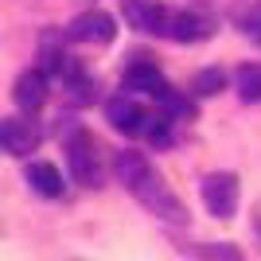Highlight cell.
<instances>
[{
    "mask_svg": "<svg viewBox=\"0 0 261 261\" xmlns=\"http://www.w3.org/2000/svg\"><path fill=\"white\" fill-rule=\"evenodd\" d=\"M113 175H117L121 187H125L144 211H152L156 218H164V222H187V207L179 203V195L164 184V175L156 172L141 152H129V148H125V152H113Z\"/></svg>",
    "mask_w": 261,
    "mask_h": 261,
    "instance_id": "obj_1",
    "label": "cell"
},
{
    "mask_svg": "<svg viewBox=\"0 0 261 261\" xmlns=\"http://www.w3.org/2000/svg\"><path fill=\"white\" fill-rule=\"evenodd\" d=\"M66 164H70V175H74V184L82 187H101L106 184V148L94 133L86 129H66Z\"/></svg>",
    "mask_w": 261,
    "mask_h": 261,
    "instance_id": "obj_2",
    "label": "cell"
},
{
    "mask_svg": "<svg viewBox=\"0 0 261 261\" xmlns=\"http://www.w3.org/2000/svg\"><path fill=\"white\" fill-rule=\"evenodd\" d=\"M238 175L234 172H211L207 179H203V203H207V211L215 218H234L238 215Z\"/></svg>",
    "mask_w": 261,
    "mask_h": 261,
    "instance_id": "obj_3",
    "label": "cell"
},
{
    "mask_svg": "<svg viewBox=\"0 0 261 261\" xmlns=\"http://www.w3.org/2000/svg\"><path fill=\"white\" fill-rule=\"evenodd\" d=\"M121 16L141 35H168V20H172V12L160 0H121Z\"/></svg>",
    "mask_w": 261,
    "mask_h": 261,
    "instance_id": "obj_4",
    "label": "cell"
},
{
    "mask_svg": "<svg viewBox=\"0 0 261 261\" xmlns=\"http://www.w3.org/2000/svg\"><path fill=\"white\" fill-rule=\"evenodd\" d=\"M0 144L8 156H32L39 148V125L32 117H4L0 121Z\"/></svg>",
    "mask_w": 261,
    "mask_h": 261,
    "instance_id": "obj_5",
    "label": "cell"
},
{
    "mask_svg": "<svg viewBox=\"0 0 261 261\" xmlns=\"http://www.w3.org/2000/svg\"><path fill=\"white\" fill-rule=\"evenodd\" d=\"M211 32H215V20L203 16V12H175L172 20H168V35H172L175 43H199Z\"/></svg>",
    "mask_w": 261,
    "mask_h": 261,
    "instance_id": "obj_6",
    "label": "cell"
},
{
    "mask_svg": "<svg viewBox=\"0 0 261 261\" xmlns=\"http://www.w3.org/2000/svg\"><path fill=\"white\" fill-rule=\"evenodd\" d=\"M106 117H109V125H113L117 133H125V137H137V133H144V121H148V113H144V109L137 106L133 98H125V94H121V98H113V101L106 106Z\"/></svg>",
    "mask_w": 261,
    "mask_h": 261,
    "instance_id": "obj_7",
    "label": "cell"
},
{
    "mask_svg": "<svg viewBox=\"0 0 261 261\" xmlns=\"http://www.w3.org/2000/svg\"><path fill=\"white\" fill-rule=\"evenodd\" d=\"M117 35V28H113V20H109L106 12H82L74 23H70V39H78V43H109Z\"/></svg>",
    "mask_w": 261,
    "mask_h": 261,
    "instance_id": "obj_8",
    "label": "cell"
},
{
    "mask_svg": "<svg viewBox=\"0 0 261 261\" xmlns=\"http://www.w3.org/2000/svg\"><path fill=\"white\" fill-rule=\"evenodd\" d=\"M125 90H137V94H152L156 101H164L172 94V86L164 82V74L156 70L152 63H133L125 70Z\"/></svg>",
    "mask_w": 261,
    "mask_h": 261,
    "instance_id": "obj_9",
    "label": "cell"
},
{
    "mask_svg": "<svg viewBox=\"0 0 261 261\" xmlns=\"http://www.w3.org/2000/svg\"><path fill=\"white\" fill-rule=\"evenodd\" d=\"M12 98H16V106H20V109L35 113V109L47 101V74H43V70H23V74L16 78Z\"/></svg>",
    "mask_w": 261,
    "mask_h": 261,
    "instance_id": "obj_10",
    "label": "cell"
},
{
    "mask_svg": "<svg viewBox=\"0 0 261 261\" xmlns=\"http://www.w3.org/2000/svg\"><path fill=\"white\" fill-rule=\"evenodd\" d=\"M28 187H32L35 195H43V199H59L66 184H63V175H59L55 164L35 160V164H28Z\"/></svg>",
    "mask_w": 261,
    "mask_h": 261,
    "instance_id": "obj_11",
    "label": "cell"
},
{
    "mask_svg": "<svg viewBox=\"0 0 261 261\" xmlns=\"http://www.w3.org/2000/svg\"><path fill=\"white\" fill-rule=\"evenodd\" d=\"M184 257H195V261H246V253L234 246V242H191V246H179Z\"/></svg>",
    "mask_w": 261,
    "mask_h": 261,
    "instance_id": "obj_12",
    "label": "cell"
},
{
    "mask_svg": "<svg viewBox=\"0 0 261 261\" xmlns=\"http://www.w3.org/2000/svg\"><path fill=\"white\" fill-rule=\"evenodd\" d=\"M234 86H238L242 101H261V63H246L234 74Z\"/></svg>",
    "mask_w": 261,
    "mask_h": 261,
    "instance_id": "obj_13",
    "label": "cell"
},
{
    "mask_svg": "<svg viewBox=\"0 0 261 261\" xmlns=\"http://www.w3.org/2000/svg\"><path fill=\"white\" fill-rule=\"evenodd\" d=\"M172 125L175 121L168 117V113H148V121H144V137L156 144V148H164V144H172Z\"/></svg>",
    "mask_w": 261,
    "mask_h": 261,
    "instance_id": "obj_14",
    "label": "cell"
},
{
    "mask_svg": "<svg viewBox=\"0 0 261 261\" xmlns=\"http://www.w3.org/2000/svg\"><path fill=\"white\" fill-rule=\"evenodd\" d=\"M160 109H164L172 121H195V101L187 98V94H175V90L160 101Z\"/></svg>",
    "mask_w": 261,
    "mask_h": 261,
    "instance_id": "obj_15",
    "label": "cell"
},
{
    "mask_svg": "<svg viewBox=\"0 0 261 261\" xmlns=\"http://www.w3.org/2000/svg\"><path fill=\"white\" fill-rule=\"evenodd\" d=\"M222 86H226V74H222L218 66H211V70H199L195 82H191V90H195L199 98H211V94H218Z\"/></svg>",
    "mask_w": 261,
    "mask_h": 261,
    "instance_id": "obj_16",
    "label": "cell"
},
{
    "mask_svg": "<svg viewBox=\"0 0 261 261\" xmlns=\"http://www.w3.org/2000/svg\"><path fill=\"white\" fill-rule=\"evenodd\" d=\"M242 32L253 35V39H261V4H253L250 16H242Z\"/></svg>",
    "mask_w": 261,
    "mask_h": 261,
    "instance_id": "obj_17",
    "label": "cell"
},
{
    "mask_svg": "<svg viewBox=\"0 0 261 261\" xmlns=\"http://www.w3.org/2000/svg\"><path fill=\"white\" fill-rule=\"evenodd\" d=\"M253 234H257V242H261V207L253 211Z\"/></svg>",
    "mask_w": 261,
    "mask_h": 261,
    "instance_id": "obj_18",
    "label": "cell"
}]
</instances>
